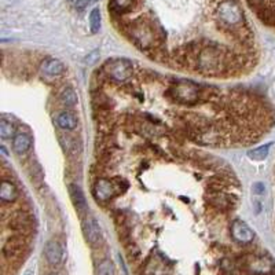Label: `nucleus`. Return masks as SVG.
Segmentation results:
<instances>
[{
    "mask_svg": "<svg viewBox=\"0 0 275 275\" xmlns=\"http://www.w3.org/2000/svg\"><path fill=\"white\" fill-rule=\"evenodd\" d=\"M98 275H116V267L113 261L109 259L100 260L98 264Z\"/></svg>",
    "mask_w": 275,
    "mask_h": 275,
    "instance_id": "2eb2a0df",
    "label": "nucleus"
},
{
    "mask_svg": "<svg viewBox=\"0 0 275 275\" xmlns=\"http://www.w3.org/2000/svg\"><path fill=\"white\" fill-rule=\"evenodd\" d=\"M61 102L66 107H75L77 105V94L72 87H66L61 94Z\"/></svg>",
    "mask_w": 275,
    "mask_h": 275,
    "instance_id": "f8f14e48",
    "label": "nucleus"
},
{
    "mask_svg": "<svg viewBox=\"0 0 275 275\" xmlns=\"http://www.w3.org/2000/svg\"><path fill=\"white\" fill-rule=\"evenodd\" d=\"M44 255H46L48 264L58 266V264H61L62 259H63V248L57 241H48L44 248Z\"/></svg>",
    "mask_w": 275,
    "mask_h": 275,
    "instance_id": "0eeeda50",
    "label": "nucleus"
},
{
    "mask_svg": "<svg viewBox=\"0 0 275 275\" xmlns=\"http://www.w3.org/2000/svg\"><path fill=\"white\" fill-rule=\"evenodd\" d=\"M77 117L76 115H73L72 112L65 110L61 112L58 117H57V124L61 130L65 131H73L77 127Z\"/></svg>",
    "mask_w": 275,
    "mask_h": 275,
    "instance_id": "1a4fd4ad",
    "label": "nucleus"
},
{
    "mask_svg": "<svg viewBox=\"0 0 275 275\" xmlns=\"http://www.w3.org/2000/svg\"><path fill=\"white\" fill-rule=\"evenodd\" d=\"M18 189L11 180H8L6 176H3V180L0 184V201L1 204H11L16 202L18 198Z\"/></svg>",
    "mask_w": 275,
    "mask_h": 275,
    "instance_id": "423d86ee",
    "label": "nucleus"
},
{
    "mask_svg": "<svg viewBox=\"0 0 275 275\" xmlns=\"http://www.w3.org/2000/svg\"><path fill=\"white\" fill-rule=\"evenodd\" d=\"M48 275H58V274H55V273H51V274H48Z\"/></svg>",
    "mask_w": 275,
    "mask_h": 275,
    "instance_id": "aec40b11",
    "label": "nucleus"
},
{
    "mask_svg": "<svg viewBox=\"0 0 275 275\" xmlns=\"http://www.w3.org/2000/svg\"><path fill=\"white\" fill-rule=\"evenodd\" d=\"M118 194L117 184L107 177H99L94 183V197L100 204H106Z\"/></svg>",
    "mask_w": 275,
    "mask_h": 275,
    "instance_id": "7ed1b4c3",
    "label": "nucleus"
},
{
    "mask_svg": "<svg viewBox=\"0 0 275 275\" xmlns=\"http://www.w3.org/2000/svg\"><path fill=\"white\" fill-rule=\"evenodd\" d=\"M98 0H85V3H88V4H91V3H97Z\"/></svg>",
    "mask_w": 275,
    "mask_h": 275,
    "instance_id": "6ab92c4d",
    "label": "nucleus"
},
{
    "mask_svg": "<svg viewBox=\"0 0 275 275\" xmlns=\"http://www.w3.org/2000/svg\"><path fill=\"white\" fill-rule=\"evenodd\" d=\"M270 149H271V143L256 147V149L248 152V157L253 161H263L264 158H267L268 153H270Z\"/></svg>",
    "mask_w": 275,
    "mask_h": 275,
    "instance_id": "ddd939ff",
    "label": "nucleus"
},
{
    "mask_svg": "<svg viewBox=\"0 0 275 275\" xmlns=\"http://www.w3.org/2000/svg\"><path fill=\"white\" fill-rule=\"evenodd\" d=\"M168 94L169 97L179 105L194 106L202 99L204 95L208 94V88H202L193 81L180 80L169 87Z\"/></svg>",
    "mask_w": 275,
    "mask_h": 275,
    "instance_id": "f257e3e1",
    "label": "nucleus"
},
{
    "mask_svg": "<svg viewBox=\"0 0 275 275\" xmlns=\"http://www.w3.org/2000/svg\"><path fill=\"white\" fill-rule=\"evenodd\" d=\"M83 233L87 239V242L91 246H99L102 242V230L99 227L98 220L94 216H88L85 217L83 222Z\"/></svg>",
    "mask_w": 275,
    "mask_h": 275,
    "instance_id": "20e7f679",
    "label": "nucleus"
},
{
    "mask_svg": "<svg viewBox=\"0 0 275 275\" xmlns=\"http://www.w3.org/2000/svg\"><path fill=\"white\" fill-rule=\"evenodd\" d=\"M264 184L263 183H255L253 186V193L255 194H257V196H261V194H264Z\"/></svg>",
    "mask_w": 275,
    "mask_h": 275,
    "instance_id": "a211bd4d",
    "label": "nucleus"
},
{
    "mask_svg": "<svg viewBox=\"0 0 275 275\" xmlns=\"http://www.w3.org/2000/svg\"><path fill=\"white\" fill-rule=\"evenodd\" d=\"M98 59H99V53H98V51H92V53L85 58L87 63H90V65L95 63V62H98Z\"/></svg>",
    "mask_w": 275,
    "mask_h": 275,
    "instance_id": "f3484780",
    "label": "nucleus"
},
{
    "mask_svg": "<svg viewBox=\"0 0 275 275\" xmlns=\"http://www.w3.org/2000/svg\"><path fill=\"white\" fill-rule=\"evenodd\" d=\"M103 73L115 83H125L134 75V66L127 59H112L103 65Z\"/></svg>",
    "mask_w": 275,
    "mask_h": 275,
    "instance_id": "f03ea898",
    "label": "nucleus"
},
{
    "mask_svg": "<svg viewBox=\"0 0 275 275\" xmlns=\"http://www.w3.org/2000/svg\"><path fill=\"white\" fill-rule=\"evenodd\" d=\"M41 73L47 77H59L65 73V66L61 61L55 58H47L46 61L41 63Z\"/></svg>",
    "mask_w": 275,
    "mask_h": 275,
    "instance_id": "6e6552de",
    "label": "nucleus"
},
{
    "mask_svg": "<svg viewBox=\"0 0 275 275\" xmlns=\"http://www.w3.org/2000/svg\"><path fill=\"white\" fill-rule=\"evenodd\" d=\"M69 193H70V197L72 201L76 206L79 211H84L87 208V201H85L84 193L80 189V186L77 184H69Z\"/></svg>",
    "mask_w": 275,
    "mask_h": 275,
    "instance_id": "9b49d317",
    "label": "nucleus"
},
{
    "mask_svg": "<svg viewBox=\"0 0 275 275\" xmlns=\"http://www.w3.org/2000/svg\"><path fill=\"white\" fill-rule=\"evenodd\" d=\"M231 236L239 244H249L255 239L252 229L242 220H234L231 224Z\"/></svg>",
    "mask_w": 275,
    "mask_h": 275,
    "instance_id": "39448f33",
    "label": "nucleus"
},
{
    "mask_svg": "<svg viewBox=\"0 0 275 275\" xmlns=\"http://www.w3.org/2000/svg\"><path fill=\"white\" fill-rule=\"evenodd\" d=\"M32 146L31 138L26 134H17L13 139V150L17 154H25Z\"/></svg>",
    "mask_w": 275,
    "mask_h": 275,
    "instance_id": "9d476101",
    "label": "nucleus"
},
{
    "mask_svg": "<svg viewBox=\"0 0 275 275\" xmlns=\"http://www.w3.org/2000/svg\"><path fill=\"white\" fill-rule=\"evenodd\" d=\"M90 28L92 33H98L100 29V11L99 8H94L90 14Z\"/></svg>",
    "mask_w": 275,
    "mask_h": 275,
    "instance_id": "dca6fc26",
    "label": "nucleus"
},
{
    "mask_svg": "<svg viewBox=\"0 0 275 275\" xmlns=\"http://www.w3.org/2000/svg\"><path fill=\"white\" fill-rule=\"evenodd\" d=\"M14 132H16L14 125L10 121H7L6 118H1V121H0V138L4 139V140L11 139L14 137Z\"/></svg>",
    "mask_w": 275,
    "mask_h": 275,
    "instance_id": "4468645a",
    "label": "nucleus"
}]
</instances>
